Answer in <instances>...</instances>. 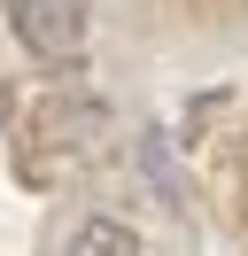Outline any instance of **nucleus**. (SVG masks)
<instances>
[{"label":"nucleus","instance_id":"nucleus-1","mask_svg":"<svg viewBox=\"0 0 248 256\" xmlns=\"http://www.w3.org/2000/svg\"><path fill=\"white\" fill-rule=\"evenodd\" d=\"M8 32L31 62H78L93 39V8L86 0H8Z\"/></svg>","mask_w":248,"mask_h":256},{"label":"nucleus","instance_id":"nucleus-2","mask_svg":"<svg viewBox=\"0 0 248 256\" xmlns=\"http://www.w3.org/2000/svg\"><path fill=\"white\" fill-rule=\"evenodd\" d=\"M62 256H140V233H132L124 218H86Z\"/></svg>","mask_w":248,"mask_h":256}]
</instances>
